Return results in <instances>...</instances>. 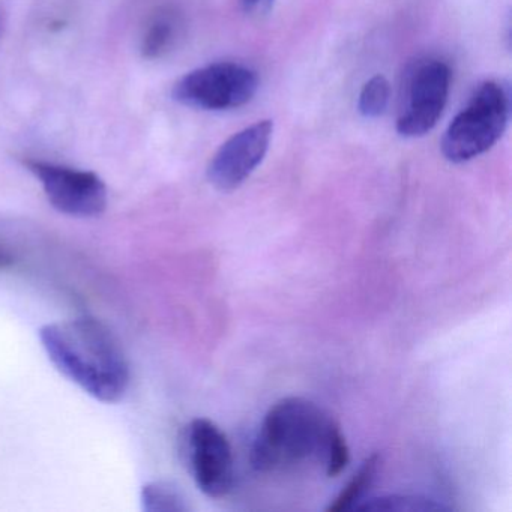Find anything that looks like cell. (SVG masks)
Instances as JSON below:
<instances>
[{"mask_svg": "<svg viewBox=\"0 0 512 512\" xmlns=\"http://www.w3.org/2000/svg\"><path fill=\"white\" fill-rule=\"evenodd\" d=\"M451 86V70L445 62L418 65L407 79L404 107L397 121L400 136L422 137L437 125Z\"/></svg>", "mask_w": 512, "mask_h": 512, "instance_id": "7", "label": "cell"}, {"mask_svg": "<svg viewBox=\"0 0 512 512\" xmlns=\"http://www.w3.org/2000/svg\"><path fill=\"white\" fill-rule=\"evenodd\" d=\"M272 133L274 122L259 121L230 137L209 163V182L224 193L241 187L265 158Z\"/></svg>", "mask_w": 512, "mask_h": 512, "instance_id": "8", "label": "cell"}, {"mask_svg": "<svg viewBox=\"0 0 512 512\" xmlns=\"http://www.w3.org/2000/svg\"><path fill=\"white\" fill-rule=\"evenodd\" d=\"M26 166L40 179L53 208L62 214L95 218L106 211L107 188L95 173L43 161H28Z\"/></svg>", "mask_w": 512, "mask_h": 512, "instance_id": "6", "label": "cell"}, {"mask_svg": "<svg viewBox=\"0 0 512 512\" xmlns=\"http://www.w3.org/2000/svg\"><path fill=\"white\" fill-rule=\"evenodd\" d=\"M142 506L146 512L190 511L187 497L178 485L169 481L149 482L142 490Z\"/></svg>", "mask_w": 512, "mask_h": 512, "instance_id": "11", "label": "cell"}, {"mask_svg": "<svg viewBox=\"0 0 512 512\" xmlns=\"http://www.w3.org/2000/svg\"><path fill=\"white\" fill-rule=\"evenodd\" d=\"M13 263V259L7 253H0V268H7Z\"/></svg>", "mask_w": 512, "mask_h": 512, "instance_id": "16", "label": "cell"}, {"mask_svg": "<svg viewBox=\"0 0 512 512\" xmlns=\"http://www.w3.org/2000/svg\"><path fill=\"white\" fill-rule=\"evenodd\" d=\"M274 2L275 0H241V7L248 16L263 17L271 13Z\"/></svg>", "mask_w": 512, "mask_h": 512, "instance_id": "15", "label": "cell"}, {"mask_svg": "<svg viewBox=\"0 0 512 512\" xmlns=\"http://www.w3.org/2000/svg\"><path fill=\"white\" fill-rule=\"evenodd\" d=\"M353 511L364 512H436L449 511L448 506L434 499L409 494H388L362 500Z\"/></svg>", "mask_w": 512, "mask_h": 512, "instance_id": "10", "label": "cell"}, {"mask_svg": "<svg viewBox=\"0 0 512 512\" xmlns=\"http://www.w3.org/2000/svg\"><path fill=\"white\" fill-rule=\"evenodd\" d=\"M40 337L56 368L95 400L118 403L127 394V358L103 323L89 317L50 323Z\"/></svg>", "mask_w": 512, "mask_h": 512, "instance_id": "1", "label": "cell"}, {"mask_svg": "<svg viewBox=\"0 0 512 512\" xmlns=\"http://www.w3.org/2000/svg\"><path fill=\"white\" fill-rule=\"evenodd\" d=\"M380 466H382V457L379 454H373L365 458L364 463L359 466L358 472L347 482L346 487L338 493V496L332 500L326 511H353L356 505L362 502L365 494L368 493L371 485L376 481Z\"/></svg>", "mask_w": 512, "mask_h": 512, "instance_id": "9", "label": "cell"}, {"mask_svg": "<svg viewBox=\"0 0 512 512\" xmlns=\"http://www.w3.org/2000/svg\"><path fill=\"white\" fill-rule=\"evenodd\" d=\"M349 461V446H347L346 437H344L340 425L337 424L334 430H332L331 436H329L325 457H323V464H325L328 478H337L346 469Z\"/></svg>", "mask_w": 512, "mask_h": 512, "instance_id": "14", "label": "cell"}, {"mask_svg": "<svg viewBox=\"0 0 512 512\" xmlns=\"http://www.w3.org/2000/svg\"><path fill=\"white\" fill-rule=\"evenodd\" d=\"M337 424L313 401L283 398L263 419L251 449V463L259 472L286 469L311 458L323 463L329 436Z\"/></svg>", "mask_w": 512, "mask_h": 512, "instance_id": "2", "label": "cell"}, {"mask_svg": "<svg viewBox=\"0 0 512 512\" xmlns=\"http://www.w3.org/2000/svg\"><path fill=\"white\" fill-rule=\"evenodd\" d=\"M185 454L202 493L212 499L230 493L235 481L232 446L217 424L205 418L191 421L185 431Z\"/></svg>", "mask_w": 512, "mask_h": 512, "instance_id": "5", "label": "cell"}, {"mask_svg": "<svg viewBox=\"0 0 512 512\" xmlns=\"http://www.w3.org/2000/svg\"><path fill=\"white\" fill-rule=\"evenodd\" d=\"M259 89V77L251 68L232 62L191 71L173 86V100L200 110H230L245 106Z\"/></svg>", "mask_w": 512, "mask_h": 512, "instance_id": "4", "label": "cell"}, {"mask_svg": "<svg viewBox=\"0 0 512 512\" xmlns=\"http://www.w3.org/2000/svg\"><path fill=\"white\" fill-rule=\"evenodd\" d=\"M509 112L508 89L499 82L484 83L443 136L442 152L446 160L466 163L487 152L502 137Z\"/></svg>", "mask_w": 512, "mask_h": 512, "instance_id": "3", "label": "cell"}, {"mask_svg": "<svg viewBox=\"0 0 512 512\" xmlns=\"http://www.w3.org/2000/svg\"><path fill=\"white\" fill-rule=\"evenodd\" d=\"M176 40L175 20L164 16L155 20L143 40V55L146 58H160L172 49Z\"/></svg>", "mask_w": 512, "mask_h": 512, "instance_id": "13", "label": "cell"}, {"mask_svg": "<svg viewBox=\"0 0 512 512\" xmlns=\"http://www.w3.org/2000/svg\"><path fill=\"white\" fill-rule=\"evenodd\" d=\"M391 97L389 82L383 76L368 80L359 94L358 110L364 118H379L385 113Z\"/></svg>", "mask_w": 512, "mask_h": 512, "instance_id": "12", "label": "cell"}]
</instances>
